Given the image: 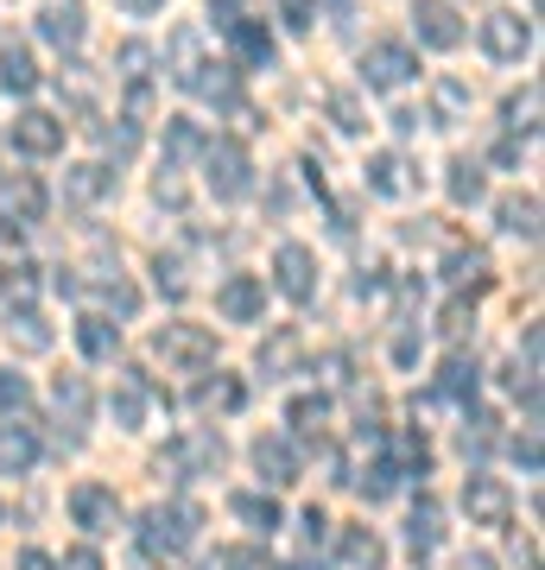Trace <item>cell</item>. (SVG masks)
I'll list each match as a JSON object with an SVG mask.
<instances>
[{
	"label": "cell",
	"mask_w": 545,
	"mask_h": 570,
	"mask_svg": "<svg viewBox=\"0 0 545 570\" xmlns=\"http://www.w3.org/2000/svg\"><path fill=\"white\" fill-rule=\"evenodd\" d=\"M464 102H469V96H464V82H438V115H445V121H450V115H464Z\"/></svg>",
	"instance_id": "48"
},
{
	"label": "cell",
	"mask_w": 545,
	"mask_h": 570,
	"mask_svg": "<svg viewBox=\"0 0 545 570\" xmlns=\"http://www.w3.org/2000/svg\"><path fill=\"white\" fill-rule=\"evenodd\" d=\"M153 355H159L165 367H178V374H203V367L216 362V336L203 324H165L159 336H153Z\"/></svg>",
	"instance_id": "2"
},
{
	"label": "cell",
	"mask_w": 545,
	"mask_h": 570,
	"mask_svg": "<svg viewBox=\"0 0 545 570\" xmlns=\"http://www.w3.org/2000/svg\"><path fill=\"white\" fill-rule=\"evenodd\" d=\"M20 247V223H0V254H13Z\"/></svg>",
	"instance_id": "52"
},
{
	"label": "cell",
	"mask_w": 545,
	"mask_h": 570,
	"mask_svg": "<svg viewBox=\"0 0 545 570\" xmlns=\"http://www.w3.org/2000/svg\"><path fill=\"white\" fill-rule=\"evenodd\" d=\"M26 406H32V387H26V374L0 367V412H26Z\"/></svg>",
	"instance_id": "42"
},
{
	"label": "cell",
	"mask_w": 545,
	"mask_h": 570,
	"mask_svg": "<svg viewBox=\"0 0 545 570\" xmlns=\"http://www.w3.org/2000/svg\"><path fill=\"white\" fill-rule=\"evenodd\" d=\"M445 279L450 285H476V292H483V285H488V254H483V247H450V254H445Z\"/></svg>",
	"instance_id": "27"
},
{
	"label": "cell",
	"mask_w": 545,
	"mask_h": 570,
	"mask_svg": "<svg viewBox=\"0 0 545 570\" xmlns=\"http://www.w3.org/2000/svg\"><path fill=\"white\" fill-rule=\"evenodd\" d=\"M228 39H235V58L242 63H254V70L273 63V32H266L261 20H242V13H235V20H228Z\"/></svg>",
	"instance_id": "17"
},
{
	"label": "cell",
	"mask_w": 545,
	"mask_h": 570,
	"mask_svg": "<svg viewBox=\"0 0 545 570\" xmlns=\"http://www.w3.org/2000/svg\"><path fill=\"white\" fill-rule=\"evenodd\" d=\"M146 400H153L146 374H121V381H115V425H121V431H140V425H146Z\"/></svg>",
	"instance_id": "19"
},
{
	"label": "cell",
	"mask_w": 545,
	"mask_h": 570,
	"mask_svg": "<svg viewBox=\"0 0 545 570\" xmlns=\"http://www.w3.org/2000/svg\"><path fill=\"white\" fill-rule=\"evenodd\" d=\"M412 32H419V45H431V51H457V45H464V20H457L450 0H412Z\"/></svg>",
	"instance_id": "6"
},
{
	"label": "cell",
	"mask_w": 545,
	"mask_h": 570,
	"mask_svg": "<svg viewBox=\"0 0 545 570\" xmlns=\"http://www.w3.org/2000/svg\"><path fill=\"white\" fill-rule=\"evenodd\" d=\"M242 381H203V393H197V406L203 412H242Z\"/></svg>",
	"instance_id": "37"
},
{
	"label": "cell",
	"mask_w": 545,
	"mask_h": 570,
	"mask_svg": "<svg viewBox=\"0 0 545 570\" xmlns=\"http://www.w3.org/2000/svg\"><path fill=\"white\" fill-rule=\"evenodd\" d=\"M153 273H159V292H165V298H184V292H191V279H184L178 261H165V254H159V266H153Z\"/></svg>",
	"instance_id": "46"
},
{
	"label": "cell",
	"mask_w": 545,
	"mask_h": 570,
	"mask_svg": "<svg viewBox=\"0 0 545 570\" xmlns=\"http://www.w3.org/2000/svg\"><path fill=\"white\" fill-rule=\"evenodd\" d=\"M438 539H445V513H438V501H431V494H419V508H412V520H406V546L431 551Z\"/></svg>",
	"instance_id": "24"
},
{
	"label": "cell",
	"mask_w": 545,
	"mask_h": 570,
	"mask_svg": "<svg viewBox=\"0 0 545 570\" xmlns=\"http://www.w3.org/2000/svg\"><path fill=\"white\" fill-rule=\"evenodd\" d=\"M70 513H77L82 532H115V520H121V501H115V489H101V482H82L77 494H70Z\"/></svg>",
	"instance_id": "11"
},
{
	"label": "cell",
	"mask_w": 545,
	"mask_h": 570,
	"mask_svg": "<svg viewBox=\"0 0 545 570\" xmlns=\"http://www.w3.org/2000/svg\"><path fill=\"white\" fill-rule=\"evenodd\" d=\"M362 489H368V501H387V494L400 489V463H393V456H381V463L362 475Z\"/></svg>",
	"instance_id": "39"
},
{
	"label": "cell",
	"mask_w": 545,
	"mask_h": 570,
	"mask_svg": "<svg viewBox=\"0 0 545 570\" xmlns=\"http://www.w3.org/2000/svg\"><path fill=\"white\" fill-rule=\"evenodd\" d=\"M216 13H223V26L235 20V0H216Z\"/></svg>",
	"instance_id": "56"
},
{
	"label": "cell",
	"mask_w": 545,
	"mask_h": 570,
	"mask_svg": "<svg viewBox=\"0 0 545 570\" xmlns=\"http://www.w3.org/2000/svg\"><path fill=\"white\" fill-rule=\"evenodd\" d=\"M82 26H89V13H82L77 0H51L39 13V39H51L58 51H77L82 45Z\"/></svg>",
	"instance_id": "12"
},
{
	"label": "cell",
	"mask_w": 545,
	"mask_h": 570,
	"mask_svg": "<svg viewBox=\"0 0 545 570\" xmlns=\"http://www.w3.org/2000/svg\"><path fill=\"white\" fill-rule=\"evenodd\" d=\"M285 7V26H292V32H304V26L318 20V0H280Z\"/></svg>",
	"instance_id": "49"
},
{
	"label": "cell",
	"mask_w": 545,
	"mask_h": 570,
	"mask_svg": "<svg viewBox=\"0 0 545 570\" xmlns=\"http://www.w3.org/2000/svg\"><path fill=\"white\" fill-rule=\"evenodd\" d=\"M514 463L526 469V475H539V431L526 425V438H514Z\"/></svg>",
	"instance_id": "47"
},
{
	"label": "cell",
	"mask_w": 545,
	"mask_h": 570,
	"mask_svg": "<svg viewBox=\"0 0 545 570\" xmlns=\"http://www.w3.org/2000/svg\"><path fill=\"white\" fill-rule=\"evenodd\" d=\"M476 387H483V374H476V362H464V355H450V362L438 367V400H450V406H476Z\"/></svg>",
	"instance_id": "18"
},
{
	"label": "cell",
	"mask_w": 545,
	"mask_h": 570,
	"mask_svg": "<svg viewBox=\"0 0 545 570\" xmlns=\"http://www.w3.org/2000/svg\"><path fill=\"white\" fill-rule=\"evenodd\" d=\"M285 419H292V431H299V438H318L323 419H330V400H323V393H304V400H292V412H285Z\"/></svg>",
	"instance_id": "35"
},
{
	"label": "cell",
	"mask_w": 545,
	"mask_h": 570,
	"mask_svg": "<svg viewBox=\"0 0 545 570\" xmlns=\"http://www.w3.org/2000/svg\"><path fill=\"white\" fill-rule=\"evenodd\" d=\"M0 298H7L13 311H32V298H39V266L7 261L0 266Z\"/></svg>",
	"instance_id": "22"
},
{
	"label": "cell",
	"mask_w": 545,
	"mask_h": 570,
	"mask_svg": "<svg viewBox=\"0 0 545 570\" xmlns=\"http://www.w3.org/2000/svg\"><path fill=\"white\" fill-rule=\"evenodd\" d=\"M216 311H223L228 324H254L266 311V285L254 279V273H228L223 292H216Z\"/></svg>",
	"instance_id": "9"
},
{
	"label": "cell",
	"mask_w": 545,
	"mask_h": 570,
	"mask_svg": "<svg viewBox=\"0 0 545 570\" xmlns=\"http://www.w3.org/2000/svg\"><path fill=\"white\" fill-rule=\"evenodd\" d=\"M197 527H203V508H197V501L146 508V513H140V546H146V551H159V558H178V551L197 546Z\"/></svg>",
	"instance_id": "1"
},
{
	"label": "cell",
	"mask_w": 545,
	"mask_h": 570,
	"mask_svg": "<svg viewBox=\"0 0 545 570\" xmlns=\"http://www.w3.org/2000/svg\"><path fill=\"white\" fill-rule=\"evenodd\" d=\"M108 190H115V171L108 165H70L64 171V197H77V204H96Z\"/></svg>",
	"instance_id": "21"
},
{
	"label": "cell",
	"mask_w": 545,
	"mask_h": 570,
	"mask_svg": "<svg viewBox=\"0 0 545 570\" xmlns=\"http://www.w3.org/2000/svg\"><path fill=\"white\" fill-rule=\"evenodd\" d=\"M368 190L400 197V190H406V159H400V153H374V159H368Z\"/></svg>",
	"instance_id": "30"
},
{
	"label": "cell",
	"mask_w": 545,
	"mask_h": 570,
	"mask_svg": "<svg viewBox=\"0 0 545 570\" xmlns=\"http://www.w3.org/2000/svg\"><path fill=\"white\" fill-rule=\"evenodd\" d=\"M464 513H469V527H514V494H507L502 475H469L464 482Z\"/></svg>",
	"instance_id": "4"
},
{
	"label": "cell",
	"mask_w": 545,
	"mask_h": 570,
	"mask_svg": "<svg viewBox=\"0 0 545 570\" xmlns=\"http://www.w3.org/2000/svg\"><path fill=\"white\" fill-rule=\"evenodd\" d=\"M203 165H210V190L223 204H242L254 190V165H247V146L242 140H210L203 146Z\"/></svg>",
	"instance_id": "3"
},
{
	"label": "cell",
	"mask_w": 545,
	"mask_h": 570,
	"mask_svg": "<svg viewBox=\"0 0 545 570\" xmlns=\"http://www.w3.org/2000/svg\"><path fill=\"white\" fill-rule=\"evenodd\" d=\"M254 469H261L273 489H292L299 482V450H292V438H261L254 444Z\"/></svg>",
	"instance_id": "14"
},
{
	"label": "cell",
	"mask_w": 545,
	"mask_h": 570,
	"mask_svg": "<svg viewBox=\"0 0 545 570\" xmlns=\"http://www.w3.org/2000/svg\"><path fill=\"white\" fill-rule=\"evenodd\" d=\"M115 7H121V13H134V20H153L165 0H115Z\"/></svg>",
	"instance_id": "51"
},
{
	"label": "cell",
	"mask_w": 545,
	"mask_h": 570,
	"mask_svg": "<svg viewBox=\"0 0 545 570\" xmlns=\"http://www.w3.org/2000/svg\"><path fill=\"white\" fill-rule=\"evenodd\" d=\"M216 570H273L266 546H235V551H216Z\"/></svg>",
	"instance_id": "40"
},
{
	"label": "cell",
	"mask_w": 545,
	"mask_h": 570,
	"mask_svg": "<svg viewBox=\"0 0 545 570\" xmlns=\"http://www.w3.org/2000/svg\"><path fill=\"white\" fill-rule=\"evenodd\" d=\"M539 82H526L520 96H507V127H514V134H539Z\"/></svg>",
	"instance_id": "33"
},
{
	"label": "cell",
	"mask_w": 545,
	"mask_h": 570,
	"mask_svg": "<svg viewBox=\"0 0 545 570\" xmlns=\"http://www.w3.org/2000/svg\"><path fill=\"white\" fill-rule=\"evenodd\" d=\"M203 70H210V58H203V32L197 26H178V32H172V82H178V89H197Z\"/></svg>",
	"instance_id": "13"
},
{
	"label": "cell",
	"mask_w": 545,
	"mask_h": 570,
	"mask_svg": "<svg viewBox=\"0 0 545 570\" xmlns=\"http://www.w3.org/2000/svg\"><path fill=\"white\" fill-rule=\"evenodd\" d=\"M450 204H483V165H476V159H457V165H450Z\"/></svg>",
	"instance_id": "34"
},
{
	"label": "cell",
	"mask_w": 545,
	"mask_h": 570,
	"mask_svg": "<svg viewBox=\"0 0 545 570\" xmlns=\"http://www.w3.org/2000/svg\"><path fill=\"white\" fill-rule=\"evenodd\" d=\"M203 146H210V134H203L197 121H184V115H172V121H165V165L197 159Z\"/></svg>",
	"instance_id": "23"
},
{
	"label": "cell",
	"mask_w": 545,
	"mask_h": 570,
	"mask_svg": "<svg viewBox=\"0 0 545 570\" xmlns=\"http://www.w3.org/2000/svg\"><path fill=\"white\" fill-rule=\"evenodd\" d=\"M483 51L495 63H520L526 51H533V20H520V13H488L483 20Z\"/></svg>",
	"instance_id": "8"
},
{
	"label": "cell",
	"mask_w": 545,
	"mask_h": 570,
	"mask_svg": "<svg viewBox=\"0 0 545 570\" xmlns=\"http://www.w3.org/2000/svg\"><path fill=\"white\" fill-rule=\"evenodd\" d=\"M7 336L26 348V355H45L51 348V330H45V317L39 311H13V324H7Z\"/></svg>",
	"instance_id": "32"
},
{
	"label": "cell",
	"mask_w": 545,
	"mask_h": 570,
	"mask_svg": "<svg viewBox=\"0 0 545 570\" xmlns=\"http://www.w3.org/2000/svg\"><path fill=\"white\" fill-rule=\"evenodd\" d=\"M13 146H20L26 159H51V153H64V121H58V115L26 108L20 121H13Z\"/></svg>",
	"instance_id": "10"
},
{
	"label": "cell",
	"mask_w": 545,
	"mask_h": 570,
	"mask_svg": "<svg viewBox=\"0 0 545 570\" xmlns=\"http://www.w3.org/2000/svg\"><path fill=\"white\" fill-rule=\"evenodd\" d=\"M228 508H235V520H242V527L266 532V539L280 532V501H273V494H235Z\"/></svg>",
	"instance_id": "28"
},
{
	"label": "cell",
	"mask_w": 545,
	"mask_h": 570,
	"mask_svg": "<svg viewBox=\"0 0 545 570\" xmlns=\"http://www.w3.org/2000/svg\"><path fill=\"white\" fill-rule=\"evenodd\" d=\"M58 412L70 419V425H82V419L96 412V393H89L82 374H58Z\"/></svg>",
	"instance_id": "29"
},
{
	"label": "cell",
	"mask_w": 545,
	"mask_h": 570,
	"mask_svg": "<svg viewBox=\"0 0 545 570\" xmlns=\"http://www.w3.org/2000/svg\"><path fill=\"white\" fill-rule=\"evenodd\" d=\"M64 570H108V564H101L96 546H77V551H64Z\"/></svg>",
	"instance_id": "50"
},
{
	"label": "cell",
	"mask_w": 545,
	"mask_h": 570,
	"mask_svg": "<svg viewBox=\"0 0 545 570\" xmlns=\"http://www.w3.org/2000/svg\"><path fill=\"white\" fill-rule=\"evenodd\" d=\"M343 564L349 570H381L387 564V546L368 527H343Z\"/></svg>",
	"instance_id": "26"
},
{
	"label": "cell",
	"mask_w": 545,
	"mask_h": 570,
	"mask_svg": "<svg viewBox=\"0 0 545 570\" xmlns=\"http://www.w3.org/2000/svg\"><path fill=\"white\" fill-rule=\"evenodd\" d=\"M299 330H273V336H266L261 343V374L266 381H280V374H292V362H299Z\"/></svg>",
	"instance_id": "25"
},
{
	"label": "cell",
	"mask_w": 545,
	"mask_h": 570,
	"mask_svg": "<svg viewBox=\"0 0 545 570\" xmlns=\"http://www.w3.org/2000/svg\"><path fill=\"white\" fill-rule=\"evenodd\" d=\"M39 463V431L32 425H0V475H26V469Z\"/></svg>",
	"instance_id": "15"
},
{
	"label": "cell",
	"mask_w": 545,
	"mask_h": 570,
	"mask_svg": "<svg viewBox=\"0 0 545 570\" xmlns=\"http://www.w3.org/2000/svg\"><path fill=\"white\" fill-rule=\"evenodd\" d=\"M502 228L520 235V242H533L539 235V197H502Z\"/></svg>",
	"instance_id": "31"
},
{
	"label": "cell",
	"mask_w": 545,
	"mask_h": 570,
	"mask_svg": "<svg viewBox=\"0 0 545 570\" xmlns=\"http://www.w3.org/2000/svg\"><path fill=\"white\" fill-rule=\"evenodd\" d=\"M488 444H495V419H488V412H476V419L464 425V450H476V456H483Z\"/></svg>",
	"instance_id": "45"
},
{
	"label": "cell",
	"mask_w": 545,
	"mask_h": 570,
	"mask_svg": "<svg viewBox=\"0 0 545 570\" xmlns=\"http://www.w3.org/2000/svg\"><path fill=\"white\" fill-rule=\"evenodd\" d=\"M412 77H419L412 45H393V39L368 45V58H362V82H368V89H400V82H412Z\"/></svg>",
	"instance_id": "5"
},
{
	"label": "cell",
	"mask_w": 545,
	"mask_h": 570,
	"mask_svg": "<svg viewBox=\"0 0 545 570\" xmlns=\"http://www.w3.org/2000/svg\"><path fill=\"white\" fill-rule=\"evenodd\" d=\"M13 223H45V184L13 178Z\"/></svg>",
	"instance_id": "36"
},
{
	"label": "cell",
	"mask_w": 545,
	"mask_h": 570,
	"mask_svg": "<svg viewBox=\"0 0 545 570\" xmlns=\"http://www.w3.org/2000/svg\"><path fill=\"white\" fill-rule=\"evenodd\" d=\"M464 570H502V564H495L488 551H469V558H464Z\"/></svg>",
	"instance_id": "54"
},
{
	"label": "cell",
	"mask_w": 545,
	"mask_h": 570,
	"mask_svg": "<svg viewBox=\"0 0 545 570\" xmlns=\"http://www.w3.org/2000/svg\"><path fill=\"white\" fill-rule=\"evenodd\" d=\"M292 570H330V564H323V558H299Z\"/></svg>",
	"instance_id": "55"
},
{
	"label": "cell",
	"mask_w": 545,
	"mask_h": 570,
	"mask_svg": "<svg viewBox=\"0 0 545 570\" xmlns=\"http://www.w3.org/2000/svg\"><path fill=\"white\" fill-rule=\"evenodd\" d=\"M0 89H7V96H32V89H39V63H32V51H26V45H0Z\"/></svg>",
	"instance_id": "16"
},
{
	"label": "cell",
	"mask_w": 545,
	"mask_h": 570,
	"mask_svg": "<svg viewBox=\"0 0 545 570\" xmlns=\"http://www.w3.org/2000/svg\"><path fill=\"white\" fill-rule=\"evenodd\" d=\"M469 324H476V305H469V298H450L445 317H438V330H445L450 343H457V336H469Z\"/></svg>",
	"instance_id": "43"
},
{
	"label": "cell",
	"mask_w": 545,
	"mask_h": 570,
	"mask_svg": "<svg viewBox=\"0 0 545 570\" xmlns=\"http://www.w3.org/2000/svg\"><path fill=\"white\" fill-rule=\"evenodd\" d=\"M115 63H121V77H127V82H140V77H146V63H153V51L134 39V45H121V51H115Z\"/></svg>",
	"instance_id": "44"
},
{
	"label": "cell",
	"mask_w": 545,
	"mask_h": 570,
	"mask_svg": "<svg viewBox=\"0 0 545 570\" xmlns=\"http://www.w3.org/2000/svg\"><path fill=\"white\" fill-rule=\"evenodd\" d=\"M330 121L343 127V134H362V127H368V115H362V102H356L349 89H337V96H330Z\"/></svg>",
	"instance_id": "41"
},
{
	"label": "cell",
	"mask_w": 545,
	"mask_h": 570,
	"mask_svg": "<svg viewBox=\"0 0 545 570\" xmlns=\"http://www.w3.org/2000/svg\"><path fill=\"white\" fill-rule=\"evenodd\" d=\"M58 96H70L77 108L96 102V82H89V70H82V63H64V70H58Z\"/></svg>",
	"instance_id": "38"
},
{
	"label": "cell",
	"mask_w": 545,
	"mask_h": 570,
	"mask_svg": "<svg viewBox=\"0 0 545 570\" xmlns=\"http://www.w3.org/2000/svg\"><path fill=\"white\" fill-rule=\"evenodd\" d=\"M273 285H280L292 305H311V292H318V261H311V247L285 242L280 254H273Z\"/></svg>",
	"instance_id": "7"
},
{
	"label": "cell",
	"mask_w": 545,
	"mask_h": 570,
	"mask_svg": "<svg viewBox=\"0 0 545 570\" xmlns=\"http://www.w3.org/2000/svg\"><path fill=\"white\" fill-rule=\"evenodd\" d=\"M77 348L89 362H115V348H121V324H108V317H82L77 324Z\"/></svg>",
	"instance_id": "20"
},
{
	"label": "cell",
	"mask_w": 545,
	"mask_h": 570,
	"mask_svg": "<svg viewBox=\"0 0 545 570\" xmlns=\"http://www.w3.org/2000/svg\"><path fill=\"white\" fill-rule=\"evenodd\" d=\"M20 570H58V564H51L45 551H26V558H20Z\"/></svg>",
	"instance_id": "53"
}]
</instances>
